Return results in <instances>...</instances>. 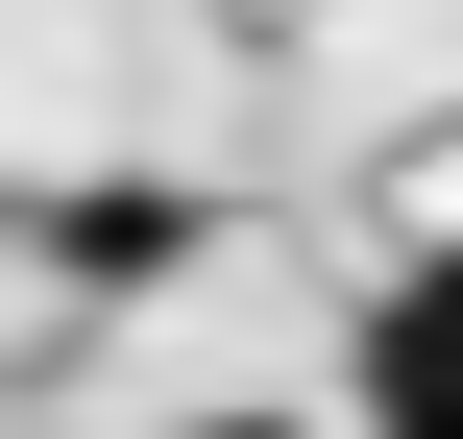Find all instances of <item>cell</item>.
I'll list each match as a JSON object with an SVG mask.
<instances>
[{
  "label": "cell",
  "mask_w": 463,
  "mask_h": 439,
  "mask_svg": "<svg viewBox=\"0 0 463 439\" xmlns=\"http://www.w3.org/2000/svg\"><path fill=\"white\" fill-rule=\"evenodd\" d=\"M366 439H463V244H415L366 293Z\"/></svg>",
  "instance_id": "6da1fadb"
},
{
  "label": "cell",
  "mask_w": 463,
  "mask_h": 439,
  "mask_svg": "<svg viewBox=\"0 0 463 439\" xmlns=\"http://www.w3.org/2000/svg\"><path fill=\"white\" fill-rule=\"evenodd\" d=\"M171 439H317V415H171Z\"/></svg>",
  "instance_id": "7a4b0ae2"
}]
</instances>
